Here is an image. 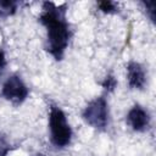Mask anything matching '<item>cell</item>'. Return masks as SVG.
Segmentation results:
<instances>
[{
	"label": "cell",
	"mask_w": 156,
	"mask_h": 156,
	"mask_svg": "<svg viewBox=\"0 0 156 156\" xmlns=\"http://www.w3.org/2000/svg\"><path fill=\"white\" fill-rule=\"evenodd\" d=\"M146 72L141 63L136 61H129L127 65V80L130 89L143 90L146 85Z\"/></svg>",
	"instance_id": "6"
},
{
	"label": "cell",
	"mask_w": 156,
	"mask_h": 156,
	"mask_svg": "<svg viewBox=\"0 0 156 156\" xmlns=\"http://www.w3.org/2000/svg\"><path fill=\"white\" fill-rule=\"evenodd\" d=\"M143 5L146 10V15L149 16V18L152 22H155V18H156V16H155V2L154 1H144Z\"/></svg>",
	"instance_id": "9"
},
{
	"label": "cell",
	"mask_w": 156,
	"mask_h": 156,
	"mask_svg": "<svg viewBox=\"0 0 156 156\" xmlns=\"http://www.w3.org/2000/svg\"><path fill=\"white\" fill-rule=\"evenodd\" d=\"M126 122L128 126L134 130V132H145L150 128V122L151 117L149 112L139 104H135L127 113L126 116Z\"/></svg>",
	"instance_id": "5"
},
{
	"label": "cell",
	"mask_w": 156,
	"mask_h": 156,
	"mask_svg": "<svg viewBox=\"0 0 156 156\" xmlns=\"http://www.w3.org/2000/svg\"><path fill=\"white\" fill-rule=\"evenodd\" d=\"M82 117L87 124L90 127L104 130L108 123V105L104 96L95 98L91 100L83 110Z\"/></svg>",
	"instance_id": "3"
},
{
	"label": "cell",
	"mask_w": 156,
	"mask_h": 156,
	"mask_svg": "<svg viewBox=\"0 0 156 156\" xmlns=\"http://www.w3.org/2000/svg\"><path fill=\"white\" fill-rule=\"evenodd\" d=\"M43 11L39 15V22L46 30L45 50L56 60L61 61L71 40V28L66 17L67 4L56 5L51 1L43 2Z\"/></svg>",
	"instance_id": "1"
},
{
	"label": "cell",
	"mask_w": 156,
	"mask_h": 156,
	"mask_svg": "<svg viewBox=\"0 0 156 156\" xmlns=\"http://www.w3.org/2000/svg\"><path fill=\"white\" fill-rule=\"evenodd\" d=\"M98 6H99L100 11L104 12V13H116L118 11V7H117L116 2L108 1V0L107 1H100L98 4Z\"/></svg>",
	"instance_id": "7"
},
{
	"label": "cell",
	"mask_w": 156,
	"mask_h": 156,
	"mask_svg": "<svg viewBox=\"0 0 156 156\" xmlns=\"http://www.w3.org/2000/svg\"><path fill=\"white\" fill-rule=\"evenodd\" d=\"M5 66H6V56H5L4 50L0 48V72L4 69Z\"/></svg>",
	"instance_id": "12"
},
{
	"label": "cell",
	"mask_w": 156,
	"mask_h": 156,
	"mask_svg": "<svg viewBox=\"0 0 156 156\" xmlns=\"http://www.w3.org/2000/svg\"><path fill=\"white\" fill-rule=\"evenodd\" d=\"M29 89L27 84L23 82V79L17 76L12 74L10 76L1 87V95L5 100L10 101L12 105L17 106L26 101L28 98Z\"/></svg>",
	"instance_id": "4"
},
{
	"label": "cell",
	"mask_w": 156,
	"mask_h": 156,
	"mask_svg": "<svg viewBox=\"0 0 156 156\" xmlns=\"http://www.w3.org/2000/svg\"><path fill=\"white\" fill-rule=\"evenodd\" d=\"M49 130H50V141L54 146L62 149L69 145L73 132L67 121L66 113L63 112L62 108H60L56 105L50 106Z\"/></svg>",
	"instance_id": "2"
},
{
	"label": "cell",
	"mask_w": 156,
	"mask_h": 156,
	"mask_svg": "<svg viewBox=\"0 0 156 156\" xmlns=\"http://www.w3.org/2000/svg\"><path fill=\"white\" fill-rule=\"evenodd\" d=\"M10 150H11L10 143L7 141V139L4 135L0 134V156H6Z\"/></svg>",
	"instance_id": "10"
},
{
	"label": "cell",
	"mask_w": 156,
	"mask_h": 156,
	"mask_svg": "<svg viewBox=\"0 0 156 156\" xmlns=\"http://www.w3.org/2000/svg\"><path fill=\"white\" fill-rule=\"evenodd\" d=\"M117 85V80L115 79L113 76H107L105 78V80L102 82V87L107 90V91H112Z\"/></svg>",
	"instance_id": "11"
},
{
	"label": "cell",
	"mask_w": 156,
	"mask_h": 156,
	"mask_svg": "<svg viewBox=\"0 0 156 156\" xmlns=\"http://www.w3.org/2000/svg\"><path fill=\"white\" fill-rule=\"evenodd\" d=\"M0 7L2 9L0 11V15L9 16V15L15 13V11L17 9V2H15V1H0Z\"/></svg>",
	"instance_id": "8"
},
{
	"label": "cell",
	"mask_w": 156,
	"mask_h": 156,
	"mask_svg": "<svg viewBox=\"0 0 156 156\" xmlns=\"http://www.w3.org/2000/svg\"><path fill=\"white\" fill-rule=\"evenodd\" d=\"M34 156H45V155H43V154H37V155H34Z\"/></svg>",
	"instance_id": "13"
}]
</instances>
